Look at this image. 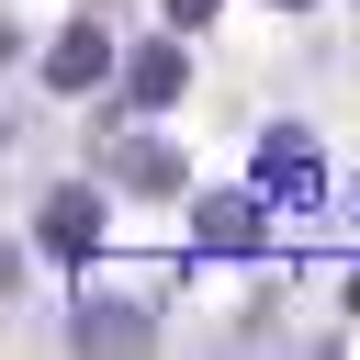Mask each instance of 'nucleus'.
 Returning <instances> with one entry per match:
<instances>
[{
  "mask_svg": "<svg viewBox=\"0 0 360 360\" xmlns=\"http://www.w3.org/2000/svg\"><path fill=\"white\" fill-rule=\"evenodd\" d=\"M315 191H326L315 135H304V124H270V135H259V202H292V214H304Z\"/></svg>",
  "mask_w": 360,
  "mask_h": 360,
  "instance_id": "f257e3e1",
  "label": "nucleus"
},
{
  "mask_svg": "<svg viewBox=\"0 0 360 360\" xmlns=\"http://www.w3.org/2000/svg\"><path fill=\"white\" fill-rule=\"evenodd\" d=\"M34 248H45V259H90V248H101V180H68V191H45V214H34Z\"/></svg>",
  "mask_w": 360,
  "mask_h": 360,
  "instance_id": "f03ea898",
  "label": "nucleus"
},
{
  "mask_svg": "<svg viewBox=\"0 0 360 360\" xmlns=\"http://www.w3.org/2000/svg\"><path fill=\"white\" fill-rule=\"evenodd\" d=\"M191 236H202L214 259H248V248H270V202H259V191H202V202H191Z\"/></svg>",
  "mask_w": 360,
  "mask_h": 360,
  "instance_id": "7ed1b4c3",
  "label": "nucleus"
},
{
  "mask_svg": "<svg viewBox=\"0 0 360 360\" xmlns=\"http://www.w3.org/2000/svg\"><path fill=\"white\" fill-rule=\"evenodd\" d=\"M101 79H112V34H101V22H68V34L45 45V90L79 101V90H101Z\"/></svg>",
  "mask_w": 360,
  "mask_h": 360,
  "instance_id": "20e7f679",
  "label": "nucleus"
},
{
  "mask_svg": "<svg viewBox=\"0 0 360 360\" xmlns=\"http://www.w3.org/2000/svg\"><path fill=\"white\" fill-rule=\"evenodd\" d=\"M180 79H191L180 34H169V45H135V68H124V112H169V101H180Z\"/></svg>",
  "mask_w": 360,
  "mask_h": 360,
  "instance_id": "39448f33",
  "label": "nucleus"
},
{
  "mask_svg": "<svg viewBox=\"0 0 360 360\" xmlns=\"http://www.w3.org/2000/svg\"><path fill=\"white\" fill-rule=\"evenodd\" d=\"M68 338H79V349H146L158 315H146V304H68Z\"/></svg>",
  "mask_w": 360,
  "mask_h": 360,
  "instance_id": "423d86ee",
  "label": "nucleus"
},
{
  "mask_svg": "<svg viewBox=\"0 0 360 360\" xmlns=\"http://www.w3.org/2000/svg\"><path fill=\"white\" fill-rule=\"evenodd\" d=\"M112 180H135V191H180V158H169L158 135H135V146H112Z\"/></svg>",
  "mask_w": 360,
  "mask_h": 360,
  "instance_id": "0eeeda50",
  "label": "nucleus"
},
{
  "mask_svg": "<svg viewBox=\"0 0 360 360\" xmlns=\"http://www.w3.org/2000/svg\"><path fill=\"white\" fill-rule=\"evenodd\" d=\"M11 292H22V248H0V304H11Z\"/></svg>",
  "mask_w": 360,
  "mask_h": 360,
  "instance_id": "6e6552de",
  "label": "nucleus"
},
{
  "mask_svg": "<svg viewBox=\"0 0 360 360\" xmlns=\"http://www.w3.org/2000/svg\"><path fill=\"white\" fill-rule=\"evenodd\" d=\"M169 22H180V34H191V22H214V0H169Z\"/></svg>",
  "mask_w": 360,
  "mask_h": 360,
  "instance_id": "1a4fd4ad",
  "label": "nucleus"
},
{
  "mask_svg": "<svg viewBox=\"0 0 360 360\" xmlns=\"http://www.w3.org/2000/svg\"><path fill=\"white\" fill-rule=\"evenodd\" d=\"M281 11H304V0H281Z\"/></svg>",
  "mask_w": 360,
  "mask_h": 360,
  "instance_id": "9d476101",
  "label": "nucleus"
}]
</instances>
